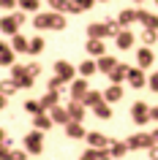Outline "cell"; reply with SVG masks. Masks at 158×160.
I'll list each match as a JSON object with an SVG mask.
<instances>
[{
	"mask_svg": "<svg viewBox=\"0 0 158 160\" xmlns=\"http://www.w3.org/2000/svg\"><path fill=\"white\" fill-rule=\"evenodd\" d=\"M142 41H144V43H153V41H155V30H150V27H147V30L142 33Z\"/></svg>",
	"mask_w": 158,
	"mask_h": 160,
	"instance_id": "18",
	"label": "cell"
},
{
	"mask_svg": "<svg viewBox=\"0 0 158 160\" xmlns=\"http://www.w3.org/2000/svg\"><path fill=\"white\" fill-rule=\"evenodd\" d=\"M120 95H123V90H120V87H109L106 90V101H120Z\"/></svg>",
	"mask_w": 158,
	"mask_h": 160,
	"instance_id": "12",
	"label": "cell"
},
{
	"mask_svg": "<svg viewBox=\"0 0 158 160\" xmlns=\"http://www.w3.org/2000/svg\"><path fill=\"white\" fill-rule=\"evenodd\" d=\"M87 33H90V38H101V35L109 33V27H106V25H90V30H87Z\"/></svg>",
	"mask_w": 158,
	"mask_h": 160,
	"instance_id": "4",
	"label": "cell"
},
{
	"mask_svg": "<svg viewBox=\"0 0 158 160\" xmlns=\"http://www.w3.org/2000/svg\"><path fill=\"white\" fill-rule=\"evenodd\" d=\"M128 79H131V84H144V76H142V71L139 68H136V71H128Z\"/></svg>",
	"mask_w": 158,
	"mask_h": 160,
	"instance_id": "9",
	"label": "cell"
},
{
	"mask_svg": "<svg viewBox=\"0 0 158 160\" xmlns=\"http://www.w3.org/2000/svg\"><path fill=\"white\" fill-rule=\"evenodd\" d=\"M17 25H19V22H17V17H11V19H3V30H6L8 35H14V33H17Z\"/></svg>",
	"mask_w": 158,
	"mask_h": 160,
	"instance_id": "8",
	"label": "cell"
},
{
	"mask_svg": "<svg viewBox=\"0 0 158 160\" xmlns=\"http://www.w3.org/2000/svg\"><path fill=\"white\" fill-rule=\"evenodd\" d=\"M63 27H66V19L60 17V14H55L52 17V30H63Z\"/></svg>",
	"mask_w": 158,
	"mask_h": 160,
	"instance_id": "14",
	"label": "cell"
},
{
	"mask_svg": "<svg viewBox=\"0 0 158 160\" xmlns=\"http://www.w3.org/2000/svg\"><path fill=\"white\" fill-rule=\"evenodd\" d=\"M131 43H133V35L131 33H117V46H120V49H128Z\"/></svg>",
	"mask_w": 158,
	"mask_h": 160,
	"instance_id": "2",
	"label": "cell"
},
{
	"mask_svg": "<svg viewBox=\"0 0 158 160\" xmlns=\"http://www.w3.org/2000/svg\"><path fill=\"white\" fill-rule=\"evenodd\" d=\"M41 49H44V41H41V38H33V41H30V52H33V54H38Z\"/></svg>",
	"mask_w": 158,
	"mask_h": 160,
	"instance_id": "17",
	"label": "cell"
},
{
	"mask_svg": "<svg viewBox=\"0 0 158 160\" xmlns=\"http://www.w3.org/2000/svg\"><path fill=\"white\" fill-rule=\"evenodd\" d=\"M115 68H117V62L112 57H101V71H109V73H112Z\"/></svg>",
	"mask_w": 158,
	"mask_h": 160,
	"instance_id": "11",
	"label": "cell"
},
{
	"mask_svg": "<svg viewBox=\"0 0 158 160\" xmlns=\"http://www.w3.org/2000/svg\"><path fill=\"white\" fill-rule=\"evenodd\" d=\"M0 3H3L6 8H11V6H14V0H0Z\"/></svg>",
	"mask_w": 158,
	"mask_h": 160,
	"instance_id": "26",
	"label": "cell"
},
{
	"mask_svg": "<svg viewBox=\"0 0 158 160\" xmlns=\"http://www.w3.org/2000/svg\"><path fill=\"white\" fill-rule=\"evenodd\" d=\"M11 60H14V52L3 46V62H11Z\"/></svg>",
	"mask_w": 158,
	"mask_h": 160,
	"instance_id": "23",
	"label": "cell"
},
{
	"mask_svg": "<svg viewBox=\"0 0 158 160\" xmlns=\"http://www.w3.org/2000/svg\"><path fill=\"white\" fill-rule=\"evenodd\" d=\"M22 6H25L27 11H35L38 8V0H22Z\"/></svg>",
	"mask_w": 158,
	"mask_h": 160,
	"instance_id": "20",
	"label": "cell"
},
{
	"mask_svg": "<svg viewBox=\"0 0 158 160\" xmlns=\"http://www.w3.org/2000/svg\"><path fill=\"white\" fill-rule=\"evenodd\" d=\"M55 119H66V111H63V109H55Z\"/></svg>",
	"mask_w": 158,
	"mask_h": 160,
	"instance_id": "24",
	"label": "cell"
},
{
	"mask_svg": "<svg viewBox=\"0 0 158 160\" xmlns=\"http://www.w3.org/2000/svg\"><path fill=\"white\" fill-rule=\"evenodd\" d=\"M131 114H133V119H136V122H144V119L150 117V111H147V106H144V103H133Z\"/></svg>",
	"mask_w": 158,
	"mask_h": 160,
	"instance_id": "1",
	"label": "cell"
},
{
	"mask_svg": "<svg viewBox=\"0 0 158 160\" xmlns=\"http://www.w3.org/2000/svg\"><path fill=\"white\" fill-rule=\"evenodd\" d=\"M35 27H38V30L52 27V17H49V14H38V17H35Z\"/></svg>",
	"mask_w": 158,
	"mask_h": 160,
	"instance_id": "3",
	"label": "cell"
},
{
	"mask_svg": "<svg viewBox=\"0 0 158 160\" xmlns=\"http://www.w3.org/2000/svg\"><path fill=\"white\" fill-rule=\"evenodd\" d=\"M57 76L60 79H71V73H74V71H71V65H68V62H57Z\"/></svg>",
	"mask_w": 158,
	"mask_h": 160,
	"instance_id": "6",
	"label": "cell"
},
{
	"mask_svg": "<svg viewBox=\"0 0 158 160\" xmlns=\"http://www.w3.org/2000/svg\"><path fill=\"white\" fill-rule=\"evenodd\" d=\"M55 101H57V92H49V95H46V98L41 101V106H52Z\"/></svg>",
	"mask_w": 158,
	"mask_h": 160,
	"instance_id": "19",
	"label": "cell"
},
{
	"mask_svg": "<svg viewBox=\"0 0 158 160\" xmlns=\"http://www.w3.org/2000/svg\"><path fill=\"white\" fill-rule=\"evenodd\" d=\"M74 95H84V82H74Z\"/></svg>",
	"mask_w": 158,
	"mask_h": 160,
	"instance_id": "21",
	"label": "cell"
},
{
	"mask_svg": "<svg viewBox=\"0 0 158 160\" xmlns=\"http://www.w3.org/2000/svg\"><path fill=\"white\" fill-rule=\"evenodd\" d=\"M79 71H82L84 76H90V73H95V62H82V65H79Z\"/></svg>",
	"mask_w": 158,
	"mask_h": 160,
	"instance_id": "16",
	"label": "cell"
},
{
	"mask_svg": "<svg viewBox=\"0 0 158 160\" xmlns=\"http://www.w3.org/2000/svg\"><path fill=\"white\" fill-rule=\"evenodd\" d=\"M150 87H153V90H158V73L153 76V79H150Z\"/></svg>",
	"mask_w": 158,
	"mask_h": 160,
	"instance_id": "25",
	"label": "cell"
},
{
	"mask_svg": "<svg viewBox=\"0 0 158 160\" xmlns=\"http://www.w3.org/2000/svg\"><path fill=\"white\" fill-rule=\"evenodd\" d=\"M133 19H139L133 11H123V14H120V25H128V22H133Z\"/></svg>",
	"mask_w": 158,
	"mask_h": 160,
	"instance_id": "15",
	"label": "cell"
},
{
	"mask_svg": "<svg viewBox=\"0 0 158 160\" xmlns=\"http://www.w3.org/2000/svg\"><path fill=\"white\" fill-rule=\"evenodd\" d=\"M76 6H79V11H84V8H90L93 6V0H74Z\"/></svg>",
	"mask_w": 158,
	"mask_h": 160,
	"instance_id": "22",
	"label": "cell"
},
{
	"mask_svg": "<svg viewBox=\"0 0 158 160\" xmlns=\"http://www.w3.org/2000/svg\"><path fill=\"white\" fill-rule=\"evenodd\" d=\"M136 3H139V0H136Z\"/></svg>",
	"mask_w": 158,
	"mask_h": 160,
	"instance_id": "27",
	"label": "cell"
},
{
	"mask_svg": "<svg viewBox=\"0 0 158 160\" xmlns=\"http://www.w3.org/2000/svg\"><path fill=\"white\" fill-rule=\"evenodd\" d=\"M150 62H153V52H150V49H139V65L147 68Z\"/></svg>",
	"mask_w": 158,
	"mask_h": 160,
	"instance_id": "7",
	"label": "cell"
},
{
	"mask_svg": "<svg viewBox=\"0 0 158 160\" xmlns=\"http://www.w3.org/2000/svg\"><path fill=\"white\" fill-rule=\"evenodd\" d=\"M87 52H90V54H104V46H101L98 38H90V41H87Z\"/></svg>",
	"mask_w": 158,
	"mask_h": 160,
	"instance_id": "5",
	"label": "cell"
},
{
	"mask_svg": "<svg viewBox=\"0 0 158 160\" xmlns=\"http://www.w3.org/2000/svg\"><path fill=\"white\" fill-rule=\"evenodd\" d=\"M109 76H112L115 82H120L123 76H128V68H125V65H117V68H115V71H112V73H109Z\"/></svg>",
	"mask_w": 158,
	"mask_h": 160,
	"instance_id": "13",
	"label": "cell"
},
{
	"mask_svg": "<svg viewBox=\"0 0 158 160\" xmlns=\"http://www.w3.org/2000/svg\"><path fill=\"white\" fill-rule=\"evenodd\" d=\"M14 49L17 52H30V43H27L22 35H17V38H14Z\"/></svg>",
	"mask_w": 158,
	"mask_h": 160,
	"instance_id": "10",
	"label": "cell"
}]
</instances>
